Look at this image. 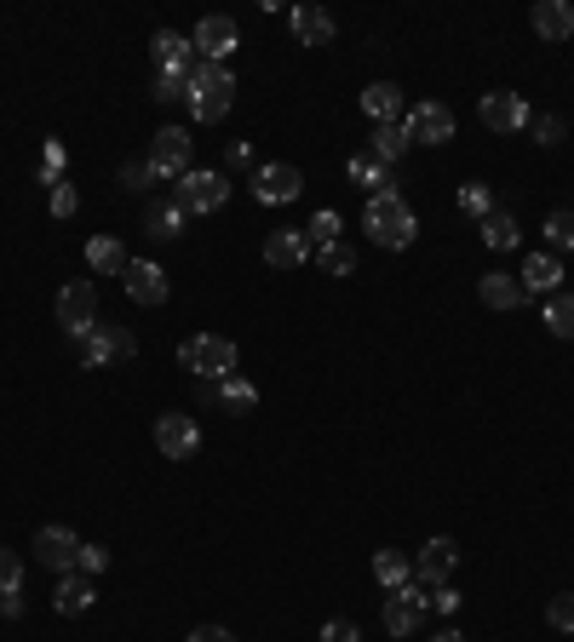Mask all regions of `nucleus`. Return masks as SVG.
<instances>
[{
    "label": "nucleus",
    "mask_w": 574,
    "mask_h": 642,
    "mask_svg": "<svg viewBox=\"0 0 574 642\" xmlns=\"http://www.w3.org/2000/svg\"><path fill=\"white\" fill-rule=\"evenodd\" d=\"M362 229H368V241H373V247L403 252V247H414V236H419V218H414V207H408L403 195H368Z\"/></svg>",
    "instance_id": "nucleus-1"
},
{
    "label": "nucleus",
    "mask_w": 574,
    "mask_h": 642,
    "mask_svg": "<svg viewBox=\"0 0 574 642\" xmlns=\"http://www.w3.org/2000/svg\"><path fill=\"white\" fill-rule=\"evenodd\" d=\"M190 115L202 121V126H213V121H224L230 115V104H236V75H230V64H207V58H195V75H190Z\"/></svg>",
    "instance_id": "nucleus-2"
},
{
    "label": "nucleus",
    "mask_w": 574,
    "mask_h": 642,
    "mask_svg": "<svg viewBox=\"0 0 574 642\" xmlns=\"http://www.w3.org/2000/svg\"><path fill=\"white\" fill-rule=\"evenodd\" d=\"M75 356H81V368H121L138 356V333L121 322H98L87 339H75Z\"/></svg>",
    "instance_id": "nucleus-3"
},
{
    "label": "nucleus",
    "mask_w": 574,
    "mask_h": 642,
    "mask_svg": "<svg viewBox=\"0 0 574 642\" xmlns=\"http://www.w3.org/2000/svg\"><path fill=\"white\" fill-rule=\"evenodd\" d=\"M179 368H190L195 379L218 384V379L236 373V345L224 339V333H195V339L179 345Z\"/></svg>",
    "instance_id": "nucleus-4"
},
{
    "label": "nucleus",
    "mask_w": 574,
    "mask_h": 642,
    "mask_svg": "<svg viewBox=\"0 0 574 642\" xmlns=\"http://www.w3.org/2000/svg\"><path fill=\"white\" fill-rule=\"evenodd\" d=\"M224 201H230V184H224V172H213V167H190L179 184H172V207H179L184 218L218 213Z\"/></svg>",
    "instance_id": "nucleus-5"
},
{
    "label": "nucleus",
    "mask_w": 574,
    "mask_h": 642,
    "mask_svg": "<svg viewBox=\"0 0 574 642\" xmlns=\"http://www.w3.org/2000/svg\"><path fill=\"white\" fill-rule=\"evenodd\" d=\"M426 608H431V585L408 579V585L385 590L380 620H385V631H391V637H414V631H419V620H426Z\"/></svg>",
    "instance_id": "nucleus-6"
},
{
    "label": "nucleus",
    "mask_w": 574,
    "mask_h": 642,
    "mask_svg": "<svg viewBox=\"0 0 574 642\" xmlns=\"http://www.w3.org/2000/svg\"><path fill=\"white\" fill-rule=\"evenodd\" d=\"M53 316H58V333L87 339V333L98 327V288H92V281H69V288H58Z\"/></svg>",
    "instance_id": "nucleus-7"
},
{
    "label": "nucleus",
    "mask_w": 574,
    "mask_h": 642,
    "mask_svg": "<svg viewBox=\"0 0 574 642\" xmlns=\"http://www.w3.org/2000/svg\"><path fill=\"white\" fill-rule=\"evenodd\" d=\"M149 172L156 178H172V184H179V178L190 172V133L184 126H161L156 138H149Z\"/></svg>",
    "instance_id": "nucleus-8"
},
{
    "label": "nucleus",
    "mask_w": 574,
    "mask_h": 642,
    "mask_svg": "<svg viewBox=\"0 0 574 642\" xmlns=\"http://www.w3.org/2000/svg\"><path fill=\"white\" fill-rule=\"evenodd\" d=\"M254 195L265 201V207H288V201L305 195V172L288 167V161H265V167L254 172Z\"/></svg>",
    "instance_id": "nucleus-9"
},
{
    "label": "nucleus",
    "mask_w": 574,
    "mask_h": 642,
    "mask_svg": "<svg viewBox=\"0 0 574 642\" xmlns=\"http://www.w3.org/2000/svg\"><path fill=\"white\" fill-rule=\"evenodd\" d=\"M81 545H87V539H75L69 528H41L30 551H35L41 568H53V574H75V562H81Z\"/></svg>",
    "instance_id": "nucleus-10"
},
{
    "label": "nucleus",
    "mask_w": 574,
    "mask_h": 642,
    "mask_svg": "<svg viewBox=\"0 0 574 642\" xmlns=\"http://www.w3.org/2000/svg\"><path fill=\"white\" fill-rule=\"evenodd\" d=\"M156 448H161V459H195L202 453V425H195L190 414H161L156 419Z\"/></svg>",
    "instance_id": "nucleus-11"
},
{
    "label": "nucleus",
    "mask_w": 574,
    "mask_h": 642,
    "mask_svg": "<svg viewBox=\"0 0 574 642\" xmlns=\"http://www.w3.org/2000/svg\"><path fill=\"white\" fill-rule=\"evenodd\" d=\"M477 121L488 126V133H522V126L534 121V110L522 104L517 92H483V104H477Z\"/></svg>",
    "instance_id": "nucleus-12"
},
{
    "label": "nucleus",
    "mask_w": 574,
    "mask_h": 642,
    "mask_svg": "<svg viewBox=\"0 0 574 642\" xmlns=\"http://www.w3.org/2000/svg\"><path fill=\"white\" fill-rule=\"evenodd\" d=\"M454 568H460V545L448 533L426 539V551L414 556V579L419 585H448V579H454Z\"/></svg>",
    "instance_id": "nucleus-13"
},
{
    "label": "nucleus",
    "mask_w": 574,
    "mask_h": 642,
    "mask_svg": "<svg viewBox=\"0 0 574 642\" xmlns=\"http://www.w3.org/2000/svg\"><path fill=\"white\" fill-rule=\"evenodd\" d=\"M403 126H408L414 144H448V138H454V110H448V104H414Z\"/></svg>",
    "instance_id": "nucleus-14"
},
{
    "label": "nucleus",
    "mask_w": 574,
    "mask_h": 642,
    "mask_svg": "<svg viewBox=\"0 0 574 642\" xmlns=\"http://www.w3.org/2000/svg\"><path fill=\"white\" fill-rule=\"evenodd\" d=\"M195 46H202V58L207 64H224L241 46V35H236V18H224V12H213V18H202L195 23Z\"/></svg>",
    "instance_id": "nucleus-15"
},
{
    "label": "nucleus",
    "mask_w": 574,
    "mask_h": 642,
    "mask_svg": "<svg viewBox=\"0 0 574 642\" xmlns=\"http://www.w3.org/2000/svg\"><path fill=\"white\" fill-rule=\"evenodd\" d=\"M121 281H127V293H133L138 304H167V293H172L167 270H161V264H149V259H133Z\"/></svg>",
    "instance_id": "nucleus-16"
},
{
    "label": "nucleus",
    "mask_w": 574,
    "mask_h": 642,
    "mask_svg": "<svg viewBox=\"0 0 574 642\" xmlns=\"http://www.w3.org/2000/svg\"><path fill=\"white\" fill-rule=\"evenodd\" d=\"M190 75H195V53L179 58V64H161L156 81H149V98H156V104H184V98H190Z\"/></svg>",
    "instance_id": "nucleus-17"
},
{
    "label": "nucleus",
    "mask_w": 574,
    "mask_h": 642,
    "mask_svg": "<svg viewBox=\"0 0 574 642\" xmlns=\"http://www.w3.org/2000/svg\"><path fill=\"white\" fill-rule=\"evenodd\" d=\"M311 252H316V247L305 241V229H277V236L265 241V264H270V270H299Z\"/></svg>",
    "instance_id": "nucleus-18"
},
{
    "label": "nucleus",
    "mask_w": 574,
    "mask_h": 642,
    "mask_svg": "<svg viewBox=\"0 0 574 642\" xmlns=\"http://www.w3.org/2000/svg\"><path fill=\"white\" fill-rule=\"evenodd\" d=\"M522 293H540V299H552L563 288V259L558 252H534V259H522Z\"/></svg>",
    "instance_id": "nucleus-19"
},
{
    "label": "nucleus",
    "mask_w": 574,
    "mask_h": 642,
    "mask_svg": "<svg viewBox=\"0 0 574 642\" xmlns=\"http://www.w3.org/2000/svg\"><path fill=\"white\" fill-rule=\"evenodd\" d=\"M477 299L488 304V311H522V281L511 275V270H488L483 281H477Z\"/></svg>",
    "instance_id": "nucleus-20"
},
{
    "label": "nucleus",
    "mask_w": 574,
    "mask_h": 642,
    "mask_svg": "<svg viewBox=\"0 0 574 642\" xmlns=\"http://www.w3.org/2000/svg\"><path fill=\"white\" fill-rule=\"evenodd\" d=\"M288 30L299 46H328L334 41V12H322V7H293L288 12Z\"/></svg>",
    "instance_id": "nucleus-21"
},
{
    "label": "nucleus",
    "mask_w": 574,
    "mask_h": 642,
    "mask_svg": "<svg viewBox=\"0 0 574 642\" xmlns=\"http://www.w3.org/2000/svg\"><path fill=\"white\" fill-rule=\"evenodd\" d=\"M351 184H362L368 195H403V184H396V167L373 161L368 149H362V156H351Z\"/></svg>",
    "instance_id": "nucleus-22"
},
{
    "label": "nucleus",
    "mask_w": 574,
    "mask_h": 642,
    "mask_svg": "<svg viewBox=\"0 0 574 642\" xmlns=\"http://www.w3.org/2000/svg\"><path fill=\"white\" fill-rule=\"evenodd\" d=\"M362 115H368L373 126H396V121H403V87L373 81V87L362 92Z\"/></svg>",
    "instance_id": "nucleus-23"
},
{
    "label": "nucleus",
    "mask_w": 574,
    "mask_h": 642,
    "mask_svg": "<svg viewBox=\"0 0 574 642\" xmlns=\"http://www.w3.org/2000/svg\"><path fill=\"white\" fill-rule=\"evenodd\" d=\"M534 35L552 41V46H563L574 35V7H569V0H540V7H534Z\"/></svg>",
    "instance_id": "nucleus-24"
},
{
    "label": "nucleus",
    "mask_w": 574,
    "mask_h": 642,
    "mask_svg": "<svg viewBox=\"0 0 574 642\" xmlns=\"http://www.w3.org/2000/svg\"><path fill=\"white\" fill-rule=\"evenodd\" d=\"M92 579L87 574H58V590H53V608L64 613V620H75V613H87L92 608Z\"/></svg>",
    "instance_id": "nucleus-25"
},
{
    "label": "nucleus",
    "mask_w": 574,
    "mask_h": 642,
    "mask_svg": "<svg viewBox=\"0 0 574 642\" xmlns=\"http://www.w3.org/2000/svg\"><path fill=\"white\" fill-rule=\"evenodd\" d=\"M184 213L179 207H172V195L167 201H149V207H144V229H149V241H179L184 236Z\"/></svg>",
    "instance_id": "nucleus-26"
},
{
    "label": "nucleus",
    "mask_w": 574,
    "mask_h": 642,
    "mask_svg": "<svg viewBox=\"0 0 574 642\" xmlns=\"http://www.w3.org/2000/svg\"><path fill=\"white\" fill-rule=\"evenodd\" d=\"M213 407H224V414H254V407H259V391H254L241 373H230V379L213 384Z\"/></svg>",
    "instance_id": "nucleus-27"
},
{
    "label": "nucleus",
    "mask_w": 574,
    "mask_h": 642,
    "mask_svg": "<svg viewBox=\"0 0 574 642\" xmlns=\"http://www.w3.org/2000/svg\"><path fill=\"white\" fill-rule=\"evenodd\" d=\"M408 126L403 121H396V126H373V138H368V156L373 161H385V167H396V161H403L408 156Z\"/></svg>",
    "instance_id": "nucleus-28"
},
{
    "label": "nucleus",
    "mask_w": 574,
    "mask_h": 642,
    "mask_svg": "<svg viewBox=\"0 0 574 642\" xmlns=\"http://www.w3.org/2000/svg\"><path fill=\"white\" fill-rule=\"evenodd\" d=\"M87 264H92L98 275H127L133 259H127V247H121L115 236H92V241H87Z\"/></svg>",
    "instance_id": "nucleus-29"
},
{
    "label": "nucleus",
    "mask_w": 574,
    "mask_h": 642,
    "mask_svg": "<svg viewBox=\"0 0 574 642\" xmlns=\"http://www.w3.org/2000/svg\"><path fill=\"white\" fill-rule=\"evenodd\" d=\"M373 579H380V590H396L414 579V556L408 551H373Z\"/></svg>",
    "instance_id": "nucleus-30"
},
{
    "label": "nucleus",
    "mask_w": 574,
    "mask_h": 642,
    "mask_svg": "<svg viewBox=\"0 0 574 642\" xmlns=\"http://www.w3.org/2000/svg\"><path fill=\"white\" fill-rule=\"evenodd\" d=\"M517 236H522V229H517V213L494 207V213L483 218V241H488L494 252H511V247H517Z\"/></svg>",
    "instance_id": "nucleus-31"
},
{
    "label": "nucleus",
    "mask_w": 574,
    "mask_h": 642,
    "mask_svg": "<svg viewBox=\"0 0 574 642\" xmlns=\"http://www.w3.org/2000/svg\"><path fill=\"white\" fill-rule=\"evenodd\" d=\"M545 333H552V339H574V293L545 299Z\"/></svg>",
    "instance_id": "nucleus-32"
},
{
    "label": "nucleus",
    "mask_w": 574,
    "mask_h": 642,
    "mask_svg": "<svg viewBox=\"0 0 574 642\" xmlns=\"http://www.w3.org/2000/svg\"><path fill=\"white\" fill-rule=\"evenodd\" d=\"M316 270L322 275H357V247H345V241L316 247Z\"/></svg>",
    "instance_id": "nucleus-33"
},
{
    "label": "nucleus",
    "mask_w": 574,
    "mask_h": 642,
    "mask_svg": "<svg viewBox=\"0 0 574 642\" xmlns=\"http://www.w3.org/2000/svg\"><path fill=\"white\" fill-rule=\"evenodd\" d=\"M64 167H69V149H64L58 138H46V149H41V172H35V178H41L46 190H58V184H64Z\"/></svg>",
    "instance_id": "nucleus-34"
},
{
    "label": "nucleus",
    "mask_w": 574,
    "mask_h": 642,
    "mask_svg": "<svg viewBox=\"0 0 574 642\" xmlns=\"http://www.w3.org/2000/svg\"><path fill=\"white\" fill-rule=\"evenodd\" d=\"M190 46H195V41H184L179 30H156L149 53H156V64H179V58H190Z\"/></svg>",
    "instance_id": "nucleus-35"
},
{
    "label": "nucleus",
    "mask_w": 574,
    "mask_h": 642,
    "mask_svg": "<svg viewBox=\"0 0 574 642\" xmlns=\"http://www.w3.org/2000/svg\"><path fill=\"white\" fill-rule=\"evenodd\" d=\"M529 133H534V144L552 149V144H563V138H569V121H563L558 110H540V115L529 121Z\"/></svg>",
    "instance_id": "nucleus-36"
},
{
    "label": "nucleus",
    "mask_w": 574,
    "mask_h": 642,
    "mask_svg": "<svg viewBox=\"0 0 574 642\" xmlns=\"http://www.w3.org/2000/svg\"><path fill=\"white\" fill-rule=\"evenodd\" d=\"M460 213H471V218H488L494 213V190L488 184H460Z\"/></svg>",
    "instance_id": "nucleus-37"
},
{
    "label": "nucleus",
    "mask_w": 574,
    "mask_h": 642,
    "mask_svg": "<svg viewBox=\"0 0 574 642\" xmlns=\"http://www.w3.org/2000/svg\"><path fill=\"white\" fill-rule=\"evenodd\" d=\"M545 241H552V252H574V213H552L545 218Z\"/></svg>",
    "instance_id": "nucleus-38"
},
{
    "label": "nucleus",
    "mask_w": 574,
    "mask_h": 642,
    "mask_svg": "<svg viewBox=\"0 0 574 642\" xmlns=\"http://www.w3.org/2000/svg\"><path fill=\"white\" fill-rule=\"evenodd\" d=\"M305 241H311V247H328V241H339V213H334V207H322V213L311 218V229H305Z\"/></svg>",
    "instance_id": "nucleus-39"
},
{
    "label": "nucleus",
    "mask_w": 574,
    "mask_h": 642,
    "mask_svg": "<svg viewBox=\"0 0 574 642\" xmlns=\"http://www.w3.org/2000/svg\"><path fill=\"white\" fill-rule=\"evenodd\" d=\"M12 590H23V556L0 545V597H12Z\"/></svg>",
    "instance_id": "nucleus-40"
},
{
    "label": "nucleus",
    "mask_w": 574,
    "mask_h": 642,
    "mask_svg": "<svg viewBox=\"0 0 574 642\" xmlns=\"http://www.w3.org/2000/svg\"><path fill=\"white\" fill-rule=\"evenodd\" d=\"M545 626H552V631H574V590H563V597L545 602Z\"/></svg>",
    "instance_id": "nucleus-41"
},
{
    "label": "nucleus",
    "mask_w": 574,
    "mask_h": 642,
    "mask_svg": "<svg viewBox=\"0 0 574 642\" xmlns=\"http://www.w3.org/2000/svg\"><path fill=\"white\" fill-rule=\"evenodd\" d=\"M46 207H53V218H75L81 195H75V184H58V190H46Z\"/></svg>",
    "instance_id": "nucleus-42"
},
{
    "label": "nucleus",
    "mask_w": 574,
    "mask_h": 642,
    "mask_svg": "<svg viewBox=\"0 0 574 642\" xmlns=\"http://www.w3.org/2000/svg\"><path fill=\"white\" fill-rule=\"evenodd\" d=\"M104 568H110V551H104V545H81V562H75V574L92 579V574H104Z\"/></svg>",
    "instance_id": "nucleus-43"
},
{
    "label": "nucleus",
    "mask_w": 574,
    "mask_h": 642,
    "mask_svg": "<svg viewBox=\"0 0 574 642\" xmlns=\"http://www.w3.org/2000/svg\"><path fill=\"white\" fill-rule=\"evenodd\" d=\"M121 184H127V190H149V184H156V172H149V161H127V167H121Z\"/></svg>",
    "instance_id": "nucleus-44"
},
{
    "label": "nucleus",
    "mask_w": 574,
    "mask_h": 642,
    "mask_svg": "<svg viewBox=\"0 0 574 642\" xmlns=\"http://www.w3.org/2000/svg\"><path fill=\"white\" fill-rule=\"evenodd\" d=\"M224 161L241 167V172H259V161H254V144H247V138H236L230 149H224Z\"/></svg>",
    "instance_id": "nucleus-45"
},
{
    "label": "nucleus",
    "mask_w": 574,
    "mask_h": 642,
    "mask_svg": "<svg viewBox=\"0 0 574 642\" xmlns=\"http://www.w3.org/2000/svg\"><path fill=\"white\" fill-rule=\"evenodd\" d=\"M322 642H362V631H357V620H328L322 626Z\"/></svg>",
    "instance_id": "nucleus-46"
},
{
    "label": "nucleus",
    "mask_w": 574,
    "mask_h": 642,
    "mask_svg": "<svg viewBox=\"0 0 574 642\" xmlns=\"http://www.w3.org/2000/svg\"><path fill=\"white\" fill-rule=\"evenodd\" d=\"M431 608H437V613H454V608H460V590H454V585H431Z\"/></svg>",
    "instance_id": "nucleus-47"
},
{
    "label": "nucleus",
    "mask_w": 574,
    "mask_h": 642,
    "mask_svg": "<svg viewBox=\"0 0 574 642\" xmlns=\"http://www.w3.org/2000/svg\"><path fill=\"white\" fill-rule=\"evenodd\" d=\"M184 642H236V637L224 631V626H195V631H190Z\"/></svg>",
    "instance_id": "nucleus-48"
},
{
    "label": "nucleus",
    "mask_w": 574,
    "mask_h": 642,
    "mask_svg": "<svg viewBox=\"0 0 574 642\" xmlns=\"http://www.w3.org/2000/svg\"><path fill=\"white\" fill-rule=\"evenodd\" d=\"M0 613H7V620H18V613H23V590H12V597H0Z\"/></svg>",
    "instance_id": "nucleus-49"
},
{
    "label": "nucleus",
    "mask_w": 574,
    "mask_h": 642,
    "mask_svg": "<svg viewBox=\"0 0 574 642\" xmlns=\"http://www.w3.org/2000/svg\"><path fill=\"white\" fill-rule=\"evenodd\" d=\"M431 642H465V637H460V631H454V626H448V631H437V637H431Z\"/></svg>",
    "instance_id": "nucleus-50"
}]
</instances>
